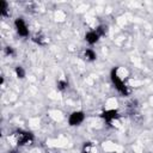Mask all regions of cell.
Instances as JSON below:
<instances>
[{"label": "cell", "instance_id": "1", "mask_svg": "<svg viewBox=\"0 0 153 153\" xmlns=\"http://www.w3.org/2000/svg\"><path fill=\"white\" fill-rule=\"evenodd\" d=\"M84 120V114L83 112H73L69 117V123L72 126H75V124H79L82 121Z\"/></svg>", "mask_w": 153, "mask_h": 153}, {"label": "cell", "instance_id": "2", "mask_svg": "<svg viewBox=\"0 0 153 153\" xmlns=\"http://www.w3.org/2000/svg\"><path fill=\"white\" fill-rule=\"evenodd\" d=\"M16 26H17V31L19 32V35L22 36H26L28 35V29H26V25L23 22V19H17L16 21Z\"/></svg>", "mask_w": 153, "mask_h": 153}, {"label": "cell", "instance_id": "3", "mask_svg": "<svg viewBox=\"0 0 153 153\" xmlns=\"http://www.w3.org/2000/svg\"><path fill=\"white\" fill-rule=\"evenodd\" d=\"M112 80H114V83H115V85H116V88L122 92V94H127V90H126V86L123 85V83L120 80V79L116 77V75H114L112 77Z\"/></svg>", "mask_w": 153, "mask_h": 153}, {"label": "cell", "instance_id": "4", "mask_svg": "<svg viewBox=\"0 0 153 153\" xmlns=\"http://www.w3.org/2000/svg\"><path fill=\"white\" fill-rule=\"evenodd\" d=\"M98 37H99V35L97 34V31H91V32H89V34L86 35V41H88L89 43H91V44L96 43Z\"/></svg>", "mask_w": 153, "mask_h": 153}, {"label": "cell", "instance_id": "5", "mask_svg": "<svg viewBox=\"0 0 153 153\" xmlns=\"http://www.w3.org/2000/svg\"><path fill=\"white\" fill-rule=\"evenodd\" d=\"M116 117V112L115 111H109L105 114V118H115Z\"/></svg>", "mask_w": 153, "mask_h": 153}, {"label": "cell", "instance_id": "6", "mask_svg": "<svg viewBox=\"0 0 153 153\" xmlns=\"http://www.w3.org/2000/svg\"><path fill=\"white\" fill-rule=\"evenodd\" d=\"M86 55L89 56V59L90 60H94L95 57H96V55H95V53L92 51V50H86Z\"/></svg>", "mask_w": 153, "mask_h": 153}, {"label": "cell", "instance_id": "7", "mask_svg": "<svg viewBox=\"0 0 153 153\" xmlns=\"http://www.w3.org/2000/svg\"><path fill=\"white\" fill-rule=\"evenodd\" d=\"M16 72H17V74H18V77H21V78H23V77H24V71H23V69H22L21 67H17Z\"/></svg>", "mask_w": 153, "mask_h": 153}]
</instances>
